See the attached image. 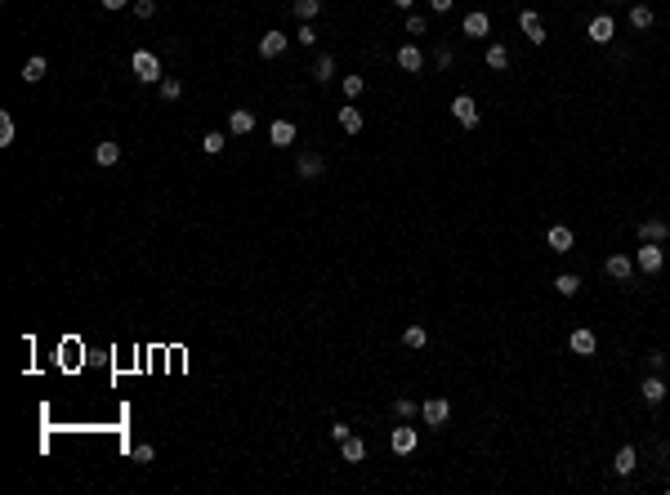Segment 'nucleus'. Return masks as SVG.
<instances>
[{"instance_id":"37","label":"nucleus","mask_w":670,"mask_h":495,"mask_svg":"<svg viewBox=\"0 0 670 495\" xmlns=\"http://www.w3.org/2000/svg\"><path fill=\"white\" fill-rule=\"evenodd\" d=\"M135 14L139 18H157V0H135Z\"/></svg>"},{"instance_id":"14","label":"nucleus","mask_w":670,"mask_h":495,"mask_svg":"<svg viewBox=\"0 0 670 495\" xmlns=\"http://www.w3.org/2000/svg\"><path fill=\"white\" fill-rule=\"evenodd\" d=\"M339 455H344V464H362V460H366V442L348 433L344 442H339Z\"/></svg>"},{"instance_id":"9","label":"nucleus","mask_w":670,"mask_h":495,"mask_svg":"<svg viewBox=\"0 0 670 495\" xmlns=\"http://www.w3.org/2000/svg\"><path fill=\"white\" fill-rule=\"evenodd\" d=\"M460 32H465V36H474V41H483V36L492 32V18H487L483 9H474V14H465V23H460Z\"/></svg>"},{"instance_id":"22","label":"nucleus","mask_w":670,"mask_h":495,"mask_svg":"<svg viewBox=\"0 0 670 495\" xmlns=\"http://www.w3.org/2000/svg\"><path fill=\"white\" fill-rule=\"evenodd\" d=\"M572 241H577V236H572V228H550V250H559V254H568L572 250Z\"/></svg>"},{"instance_id":"34","label":"nucleus","mask_w":670,"mask_h":495,"mask_svg":"<svg viewBox=\"0 0 670 495\" xmlns=\"http://www.w3.org/2000/svg\"><path fill=\"white\" fill-rule=\"evenodd\" d=\"M9 143H14V117L0 112V148H9Z\"/></svg>"},{"instance_id":"25","label":"nucleus","mask_w":670,"mask_h":495,"mask_svg":"<svg viewBox=\"0 0 670 495\" xmlns=\"http://www.w3.org/2000/svg\"><path fill=\"white\" fill-rule=\"evenodd\" d=\"M554 290H559L563 299H572V294L581 290V277H577V272H559V277H554Z\"/></svg>"},{"instance_id":"12","label":"nucleus","mask_w":670,"mask_h":495,"mask_svg":"<svg viewBox=\"0 0 670 495\" xmlns=\"http://www.w3.org/2000/svg\"><path fill=\"white\" fill-rule=\"evenodd\" d=\"M416 442H420L416 428H393V437H389L393 455H411V451H416Z\"/></svg>"},{"instance_id":"40","label":"nucleus","mask_w":670,"mask_h":495,"mask_svg":"<svg viewBox=\"0 0 670 495\" xmlns=\"http://www.w3.org/2000/svg\"><path fill=\"white\" fill-rule=\"evenodd\" d=\"M451 5H456V0H429L433 14H451Z\"/></svg>"},{"instance_id":"35","label":"nucleus","mask_w":670,"mask_h":495,"mask_svg":"<svg viewBox=\"0 0 670 495\" xmlns=\"http://www.w3.org/2000/svg\"><path fill=\"white\" fill-rule=\"evenodd\" d=\"M407 32L411 36H424V32H429V23H424L420 14H407Z\"/></svg>"},{"instance_id":"26","label":"nucleus","mask_w":670,"mask_h":495,"mask_svg":"<svg viewBox=\"0 0 670 495\" xmlns=\"http://www.w3.org/2000/svg\"><path fill=\"white\" fill-rule=\"evenodd\" d=\"M45 72H50V63H45V59H27V63H23V81H27V85L45 81Z\"/></svg>"},{"instance_id":"33","label":"nucleus","mask_w":670,"mask_h":495,"mask_svg":"<svg viewBox=\"0 0 670 495\" xmlns=\"http://www.w3.org/2000/svg\"><path fill=\"white\" fill-rule=\"evenodd\" d=\"M157 90H161V99H166V103H175V99H179V94H184V85H179V81H175V76H166V81H161V85H157Z\"/></svg>"},{"instance_id":"13","label":"nucleus","mask_w":670,"mask_h":495,"mask_svg":"<svg viewBox=\"0 0 670 495\" xmlns=\"http://www.w3.org/2000/svg\"><path fill=\"white\" fill-rule=\"evenodd\" d=\"M568 348H572V353H577V357H590L594 348H599V339H594V330H586V326H581V330H572Z\"/></svg>"},{"instance_id":"24","label":"nucleus","mask_w":670,"mask_h":495,"mask_svg":"<svg viewBox=\"0 0 670 495\" xmlns=\"http://www.w3.org/2000/svg\"><path fill=\"white\" fill-rule=\"evenodd\" d=\"M339 90H344V103H353V99H362V90H366V81L357 72H348L344 81H339Z\"/></svg>"},{"instance_id":"19","label":"nucleus","mask_w":670,"mask_h":495,"mask_svg":"<svg viewBox=\"0 0 670 495\" xmlns=\"http://www.w3.org/2000/svg\"><path fill=\"white\" fill-rule=\"evenodd\" d=\"M339 130H344V134H357V130H362V112H357L353 103L339 108Z\"/></svg>"},{"instance_id":"10","label":"nucleus","mask_w":670,"mask_h":495,"mask_svg":"<svg viewBox=\"0 0 670 495\" xmlns=\"http://www.w3.org/2000/svg\"><path fill=\"white\" fill-rule=\"evenodd\" d=\"M670 236V219H644V223H639V241H657L662 245Z\"/></svg>"},{"instance_id":"27","label":"nucleus","mask_w":670,"mask_h":495,"mask_svg":"<svg viewBox=\"0 0 670 495\" xmlns=\"http://www.w3.org/2000/svg\"><path fill=\"white\" fill-rule=\"evenodd\" d=\"M487 68H492V72L509 68V50H505V45H487Z\"/></svg>"},{"instance_id":"8","label":"nucleus","mask_w":670,"mask_h":495,"mask_svg":"<svg viewBox=\"0 0 670 495\" xmlns=\"http://www.w3.org/2000/svg\"><path fill=\"white\" fill-rule=\"evenodd\" d=\"M612 32H617V23H612L608 14H594V18H590V27H586V36H590L594 45H608V41H612Z\"/></svg>"},{"instance_id":"11","label":"nucleus","mask_w":670,"mask_h":495,"mask_svg":"<svg viewBox=\"0 0 670 495\" xmlns=\"http://www.w3.org/2000/svg\"><path fill=\"white\" fill-rule=\"evenodd\" d=\"M639 397H644L648 406H662L666 402V379L662 375H648L644 384H639Z\"/></svg>"},{"instance_id":"29","label":"nucleus","mask_w":670,"mask_h":495,"mask_svg":"<svg viewBox=\"0 0 670 495\" xmlns=\"http://www.w3.org/2000/svg\"><path fill=\"white\" fill-rule=\"evenodd\" d=\"M201 148H206V156H219V152L228 148V134H219V130H210V134L201 139Z\"/></svg>"},{"instance_id":"5","label":"nucleus","mask_w":670,"mask_h":495,"mask_svg":"<svg viewBox=\"0 0 670 495\" xmlns=\"http://www.w3.org/2000/svg\"><path fill=\"white\" fill-rule=\"evenodd\" d=\"M518 27H523V36L532 45H545L550 41V36H545V23H541V14H536V9H523V14H518Z\"/></svg>"},{"instance_id":"18","label":"nucleus","mask_w":670,"mask_h":495,"mask_svg":"<svg viewBox=\"0 0 670 495\" xmlns=\"http://www.w3.org/2000/svg\"><path fill=\"white\" fill-rule=\"evenodd\" d=\"M268 139L277 143V148H290V143H295V121H273Z\"/></svg>"},{"instance_id":"23","label":"nucleus","mask_w":670,"mask_h":495,"mask_svg":"<svg viewBox=\"0 0 670 495\" xmlns=\"http://www.w3.org/2000/svg\"><path fill=\"white\" fill-rule=\"evenodd\" d=\"M653 9L648 5H630V27H635V32H648V27H653Z\"/></svg>"},{"instance_id":"4","label":"nucleus","mask_w":670,"mask_h":495,"mask_svg":"<svg viewBox=\"0 0 670 495\" xmlns=\"http://www.w3.org/2000/svg\"><path fill=\"white\" fill-rule=\"evenodd\" d=\"M451 117H456L465 130H474L478 125V103L469 99V94H456V99H451Z\"/></svg>"},{"instance_id":"30","label":"nucleus","mask_w":670,"mask_h":495,"mask_svg":"<svg viewBox=\"0 0 670 495\" xmlns=\"http://www.w3.org/2000/svg\"><path fill=\"white\" fill-rule=\"evenodd\" d=\"M402 344H407V348H424V344H429V330H424V326H407V330H402Z\"/></svg>"},{"instance_id":"16","label":"nucleus","mask_w":670,"mask_h":495,"mask_svg":"<svg viewBox=\"0 0 670 495\" xmlns=\"http://www.w3.org/2000/svg\"><path fill=\"white\" fill-rule=\"evenodd\" d=\"M608 277H612V281L635 277V259H630V254H612V259H608Z\"/></svg>"},{"instance_id":"28","label":"nucleus","mask_w":670,"mask_h":495,"mask_svg":"<svg viewBox=\"0 0 670 495\" xmlns=\"http://www.w3.org/2000/svg\"><path fill=\"white\" fill-rule=\"evenodd\" d=\"M317 14H322V0H295V18H299V23H313Z\"/></svg>"},{"instance_id":"20","label":"nucleus","mask_w":670,"mask_h":495,"mask_svg":"<svg viewBox=\"0 0 670 495\" xmlns=\"http://www.w3.org/2000/svg\"><path fill=\"white\" fill-rule=\"evenodd\" d=\"M635 464H639L635 446H621V451H617V460H612V469H617L621 478H630V473H635Z\"/></svg>"},{"instance_id":"2","label":"nucleus","mask_w":670,"mask_h":495,"mask_svg":"<svg viewBox=\"0 0 670 495\" xmlns=\"http://www.w3.org/2000/svg\"><path fill=\"white\" fill-rule=\"evenodd\" d=\"M662 263H666V250H662L657 241H644V245L635 250V268L648 272V277H653V272H662Z\"/></svg>"},{"instance_id":"39","label":"nucleus","mask_w":670,"mask_h":495,"mask_svg":"<svg viewBox=\"0 0 670 495\" xmlns=\"http://www.w3.org/2000/svg\"><path fill=\"white\" fill-rule=\"evenodd\" d=\"M662 366H666V353H657V348H653V353H648V370H653V375H662Z\"/></svg>"},{"instance_id":"17","label":"nucleus","mask_w":670,"mask_h":495,"mask_svg":"<svg viewBox=\"0 0 670 495\" xmlns=\"http://www.w3.org/2000/svg\"><path fill=\"white\" fill-rule=\"evenodd\" d=\"M228 130H233V134H237V139H246L250 130H255V112L237 108V112H233V117H228Z\"/></svg>"},{"instance_id":"32","label":"nucleus","mask_w":670,"mask_h":495,"mask_svg":"<svg viewBox=\"0 0 670 495\" xmlns=\"http://www.w3.org/2000/svg\"><path fill=\"white\" fill-rule=\"evenodd\" d=\"M393 415H398V420H416V415H420V402H411V397H398V402H393Z\"/></svg>"},{"instance_id":"7","label":"nucleus","mask_w":670,"mask_h":495,"mask_svg":"<svg viewBox=\"0 0 670 495\" xmlns=\"http://www.w3.org/2000/svg\"><path fill=\"white\" fill-rule=\"evenodd\" d=\"M286 45H290V36L264 32V36H259V59H282V54H286Z\"/></svg>"},{"instance_id":"41","label":"nucleus","mask_w":670,"mask_h":495,"mask_svg":"<svg viewBox=\"0 0 670 495\" xmlns=\"http://www.w3.org/2000/svg\"><path fill=\"white\" fill-rule=\"evenodd\" d=\"M99 5H103V9H112V14H117V9H126L130 0H99Z\"/></svg>"},{"instance_id":"6","label":"nucleus","mask_w":670,"mask_h":495,"mask_svg":"<svg viewBox=\"0 0 670 495\" xmlns=\"http://www.w3.org/2000/svg\"><path fill=\"white\" fill-rule=\"evenodd\" d=\"M295 174L299 179H322L326 174V161L317 156V152H299V156H295Z\"/></svg>"},{"instance_id":"3","label":"nucleus","mask_w":670,"mask_h":495,"mask_svg":"<svg viewBox=\"0 0 670 495\" xmlns=\"http://www.w3.org/2000/svg\"><path fill=\"white\" fill-rule=\"evenodd\" d=\"M447 415H451V402H447V397H429V402H420V420L429 424V428H442V424H447Z\"/></svg>"},{"instance_id":"42","label":"nucleus","mask_w":670,"mask_h":495,"mask_svg":"<svg viewBox=\"0 0 670 495\" xmlns=\"http://www.w3.org/2000/svg\"><path fill=\"white\" fill-rule=\"evenodd\" d=\"M393 5H398V9H411V5H416V0H393Z\"/></svg>"},{"instance_id":"1","label":"nucleus","mask_w":670,"mask_h":495,"mask_svg":"<svg viewBox=\"0 0 670 495\" xmlns=\"http://www.w3.org/2000/svg\"><path fill=\"white\" fill-rule=\"evenodd\" d=\"M130 68H135V81H144V85H161L166 81V76H161V59H157L152 50H135Z\"/></svg>"},{"instance_id":"21","label":"nucleus","mask_w":670,"mask_h":495,"mask_svg":"<svg viewBox=\"0 0 670 495\" xmlns=\"http://www.w3.org/2000/svg\"><path fill=\"white\" fill-rule=\"evenodd\" d=\"M94 161H99L103 170H112L121 161V143H99V148H94Z\"/></svg>"},{"instance_id":"31","label":"nucleus","mask_w":670,"mask_h":495,"mask_svg":"<svg viewBox=\"0 0 670 495\" xmlns=\"http://www.w3.org/2000/svg\"><path fill=\"white\" fill-rule=\"evenodd\" d=\"M313 81H335V59H331V54H322V59H317V68H313Z\"/></svg>"},{"instance_id":"38","label":"nucleus","mask_w":670,"mask_h":495,"mask_svg":"<svg viewBox=\"0 0 670 495\" xmlns=\"http://www.w3.org/2000/svg\"><path fill=\"white\" fill-rule=\"evenodd\" d=\"M152 460H157V451H152L148 442H144V446H135V464H152Z\"/></svg>"},{"instance_id":"15","label":"nucleus","mask_w":670,"mask_h":495,"mask_svg":"<svg viewBox=\"0 0 670 495\" xmlns=\"http://www.w3.org/2000/svg\"><path fill=\"white\" fill-rule=\"evenodd\" d=\"M398 68H402V72H424L420 45H402V50H398Z\"/></svg>"},{"instance_id":"36","label":"nucleus","mask_w":670,"mask_h":495,"mask_svg":"<svg viewBox=\"0 0 670 495\" xmlns=\"http://www.w3.org/2000/svg\"><path fill=\"white\" fill-rule=\"evenodd\" d=\"M295 41H299V45H308V50H313V41H317L313 23H304V27H299V32H295Z\"/></svg>"}]
</instances>
